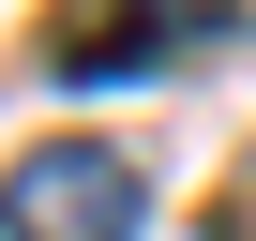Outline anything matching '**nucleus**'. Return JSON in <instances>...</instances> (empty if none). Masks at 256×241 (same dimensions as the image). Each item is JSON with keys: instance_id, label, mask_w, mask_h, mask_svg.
Returning <instances> with one entry per match:
<instances>
[{"instance_id": "1", "label": "nucleus", "mask_w": 256, "mask_h": 241, "mask_svg": "<svg viewBox=\"0 0 256 241\" xmlns=\"http://www.w3.org/2000/svg\"><path fill=\"white\" fill-rule=\"evenodd\" d=\"M0 241H136V166L90 151V136L30 151L16 181H0Z\"/></svg>"}, {"instance_id": "2", "label": "nucleus", "mask_w": 256, "mask_h": 241, "mask_svg": "<svg viewBox=\"0 0 256 241\" xmlns=\"http://www.w3.org/2000/svg\"><path fill=\"white\" fill-rule=\"evenodd\" d=\"M226 30H241V0H106L46 76H76V90H106V76H166V46H226Z\"/></svg>"}]
</instances>
